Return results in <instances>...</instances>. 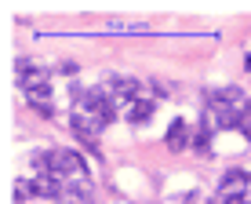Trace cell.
<instances>
[{
	"mask_svg": "<svg viewBox=\"0 0 251 204\" xmlns=\"http://www.w3.org/2000/svg\"><path fill=\"white\" fill-rule=\"evenodd\" d=\"M25 197H33V186H29V178H22V182H15V201H25Z\"/></svg>",
	"mask_w": 251,
	"mask_h": 204,
	"instance_id": "8fae6325",
	"label": "cell"
},
{
	"mask_svg": "<svg viewBox=\"0 0 251 204\" xmlns=\"http://www.w3.org/2000/svg\"><path fill=\"white\" fill-rule=\"evenodd\" d=\"M150 113H153V102H146V99H135V102H127V121H131V124H142V121H150Z\"/></svg>",
	"mask_w": 251,
	"mask_h": 204,
	"instance_id": "52a82bcc",
	"label": "cell"
},
{
	"mask_svg": "<svg viewBox=\"0 0 251 204\" xmlns=\"http://www.w3.org/2000/svg\"><path fill=\"white\" fill-rule=\"evenodd\" d=\"M69 128H73V135L84 142V146H91V150H95V135H99V128H102V124L95 121L91 113H73V117H69ZM95 153H99V150H95Z\"/></svg>",
	"mask_w": 251,
	"mask_h": 204,
	"instance_id": "7a4b0ae2",
	"label": "cell"
},
{
	"mask_svg": "<svg viewBox=\"0 0 251 204\" xmlns=\"http://www.w3.org/2000/svg\"><path fill=\"white\" fill-rule=\"evenodd\" d=\"M29 186H33V197H55V193H62L55 175H33Z\"/></svg>",
	"mask_w": 251,
	"mask_h": 204,
	"instance_id": "8992f818",
	"label": "cell"
},
{
	"mask_svg": "<svg viewBox=\"0 0 251 204\" xmlns=\"http://www.w3.org/2000/svg\"><path fill=\"white\" fill-rule=\"evenodd\" d=\"M248 172H240V168H229L226 172V178H222V186H219V193L222 197H244L248 193Z\"/></svg>",
	"mask_w": 251,
	"mask_h": 204,
	"instance_id": "277c9868",
	"label": "cell"
},
{
	"mask_svg": "<svg viewBox=\"0 0 251 204\" xmlns=\"http://www.w3.org/2000/svg\"><path fill=\"white\" fill-rule=\"evenodd\" d=\"M207 142H211V117H207L204 128L193 135V150H197V153H207Z\"/></svg>",
	"mask_w": 251,
	"mask_h": 204,
	"instance_id": "9c48e42d",
	"label": "cell"
},
{
	"mask_svg": "<svg viewBox=\"0 0 251 204\" xmlns=\"http://www.w3.org/2000/svg\"><path fill=\"white\" fill-rule=\"evenodd\" d=\"M25 102H29V109L37 117H55V106H51L48 95H25Z\"/></svg>",
	"mask_w": 251,
	"mask_h": 204,
	"instance_id": "ba28073f",
	"label": "cell"
},
{
	"mask_svg": "<svg viewBox=\"0 0 251 204\" xmlns=\"http://www.w3.org/2000/svg\"><path fill=\"white\" fill-rule=\"evenodd\" d=\"M164 146H168L171 153H178V150L189 146V124L182 121V117H175V121H171L168 135H164Z\"/></svg>",
	"mask_w": 251,
	"mask_h": 204,
	"instance_id": "5b68a950",
	"label": "cell"
},
{
	"mask_svg": "<svg viewBox=\"0 0 251 204\" xmlns=\"http://www.w3.org/2000/svg\"><path fill=\"white\" fill-rule=\"evenodd\" d=\"M240 131L251 139V99H248V106H244V128H240Z\"/></svg>",
	"mask_w": 251,
	"mask_h": 204,
	"instance_id": "7c38bea8",
	"label": "cell"
},
{
	"mask_svg": "<svg viewBox=\"0 0 251 204\" xmlns=\"http://www.w3.org/2000/svg\"><path fill=\"white\" fill-rule=\"evenodd\" d=\"M219 204H248V197H222Z\"/></svg>",
	"mask_w": 251,
	"mask_h": 204,
	"instance_id": "4fadbf2b",
	"label": "cell"
},
{
	"mask_svg": "<svg viewBox=\"0 0 251 204\" xmlns=\"http://www.w3.org/2000/svg\"><path fill=\"white\" fill-rule=\"evenodd\" d=\"M51 175H66V178H88V168H84L80 153H73V150H55V153H51Z\"/></svg>",
	"mask_w": 251,
	"mask_h": 204,
	"instance_id": "6da1fadb",
	"label": "cell"
},
{
	"mask_svg": "<svg viewBox=\"0 0 251 204\" xmlns=\"http://www.w3.org/2000/svg\"><path fill=\"white\" fill-rule=\"evenodd\" d=\"M29 164L37 168L40 175H44V172L51 175V153H44V150H33V153H29Z\"/></svg>",
	"mask_w": 251,
	"mask_h": 204,
	"instance_id": "30bf717a",
	"label": "cell"
},
{
	"mask_svg": "<svg viewBox=\"0 0 251 204\" xmlns=\"http://www.w3.org/2000/svg\"><path fill=\"white\" fill-rule=\"evenodd\" d=\"M19 88L25 91V95H48V70L44 66H29L25 73H19Z\"/></svg>",
	"mask_w": 251,
	"mask_h": 204,
	"instance_id": "3957f363",
	"label": "cell"
}]
</instances>
